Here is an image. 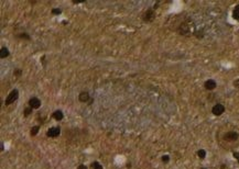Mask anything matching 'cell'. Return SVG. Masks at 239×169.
<instances>
[{"mask_svg":"<svg viewBox=\"0 0 239 169\" xmlns=\"http://www.w3.org/2000/svg\"><path fill=\"white\" fill-rule=\"evenodd\" d=\"M193 29H194V26H192L191 22L187 20V21H184V22H182L180 24L178 32L181 35H188L191 34V33H194L193 32Z\"/></svg>","mask_w":239,"mask_h":169,"instance_id":"obj_1","label":"cell"},{"mask_svg":"<svg viewBox=\"0 0 239 169\" xmlns=\"http://www.w3.org/2000/svg\"><path fill=\"white\" fill-rule=\"evenodd\" d=\"M156 18V10L154 9H148L146 10L143 13H142V16H141V19L142 21L146 23H151L153 22Z\"/></svg>","mask_w":239,"mask_h":169,"instance_id":"obj_2","label":"cell"},{"mask_svg":"<svg viewBox=\"0 0 239 169\" xmlns=\"http://www.w3.org/2000/svg\"><path fill=\"white\" fill-rule=\"evenodd\" d=\"M18 98H19V91H18V89L11 90V91L9 92V95L7 96L6 100H5V104L6 105L12 104L13 102L18 100Z\"/></svg>","mask_w":239,"mask_h":169,"instance_id":"obj_3","label":"cell"},{"mask_svg":"<svg viewBox=\"0 0 239 169\" xmlns=\"http://www.w3.org/2000/svg\"><path fill=\"white\" fill-rule=\"evenodd\" d=\"M61 134V128L58 126H52L46 131V136L51 137V138H55V137H58Z\"/></svg>","mask_w":239,"mask_h":169,"instance_id":"obj_4","label":"cell"},{"mask_svg":"<svg viewBox=\"0 0 239 169\" xmlns=\"http://www.w3.org/2000/svg\"><path fill=\"white\" fill-rule=\"evenodd\" d=\"M239 138V134L235 131H229L224 134V140L226 142H235Z\"/></svg>","mask_w":239,"mask_h":169,"instance_id":"obj_5","label":"cell"},{"mask_svg":"<svg viewBox=\"0 0 239 169\" xmlns=\"http://www.w3.org/2000/svg\"><path fill=\"white\" fill-rule=\"evenodd\" d=\"M225 112V107H224V104H222V103H217V104H215L212 108V113H213L214 115H216V116H219V115H222Z\"/></svg>","mask_w":239,"mask_h":169,"instance_id":"obj_6","label":"cell"},{"mask_svg":"<svg viewBox=\"0 0 239 169\" xmlns=\"http://www.w3.org/2000/svg\"><path fill=\"white\" fill-rule=\"evenodd\" d=\"M28 104H29V107H31L33 110H34V109H39L41 107V100L39 99V98H36V97H32V98L29 99Z\"/></svg>","mask_w":239,"mask_h":169,"instance_id":"obj_7","label":"cell"},{"mask_svg":"<svg viewBox=\"0 0 239 169\" xmlns=\"http://www.w3.org/2000/svg\"><path fill=\"white\" fill-rule=\"evenodd\" d=\"M217 87V83L216 81L214 79H208L206 80L204 83V88L206 90H208V91H212V90H214L215 88Z\"/></svg>","mask_w":239,"mask_h":169,"instance_id":"obj_8","label":"cell"},{"mask_svg":"<svg viewBox=\"0 0 239 169\" xmlns=\"http://www.w3.org/2000/svg\"><path fill=\"white\" fill-rule=\"evenodd\" d=\"M90 99H92V97L90 96V93L87 92V91H82L80 93V96H78V100L82 103H88Z\"/></svg>","mask_w":239,"mask_h":169,"instance_id":"obj_9","label":"cell"},{"mask_svg":"<svg viewBox=\"0 0 239 169\" xmlns=\"http://www.w3.org/2000/svg\"><path fill=\"white\" fill-rule=\"evenodd\" d=\"M52 118L56 120V121H62L64 119V114L63 112L61 111V110H56V111L53 112V114H52Z\"/></svg>","mask_w":239,"mask_h":169,"instance_id":"obj_10","label":"cell"},{"mask_svg":"<svg viewBox=\"0 0 239 169\" xmlns=\"http://www.w3.org/2000/svg\"><path fill=\"white\" fill-rule=\"evenodd\" d=\"M9 55H10V52H9V50H8V47H1V50H0V57L7 58V57H9Z\"/></svg>","mask_w":239,"mask_h":169,"instance_id":"obj_11","label":"cell"},{"mask_svg":"<svg viewBox=\"0 0 239 169\" xmlns=\"http://www.w3.org/2000/svg\"><path fill=\"white\" fill-rule=\"evenodd\" d=\"M16 38H20V40H23V41H30L31 40V36L28 33H19V34L16 35Z\"/></svg>","mask_w":239,"mask_h":169,"instance_id":"obj_12","label":"cell"},{"mask_svg":"<svg viewBox=\"0 0 239 169\" xmlns=\"http://www.w3.org/2000/svg\"><path fill=\"white\" fill-rule=\"evenodd\" d=\"M233 18L235 20H237V21H239V5H237V6H235V8H234L233 10Z\"/></svg>","mask_w":239,"mask_h":169,"instance_id":"obj_13","label":"cell"},{"mask_svg":"<svg viewBox=\"0 0 239 169\" xmlns=\"http://www.w3.org/2000/svg\"><path fill=\"white\" fill-rule=\"evenodd\" d=\"M39 131H40V126H39V125L32 126L31 130H30V135H31V136H35V135L39 133Z\"/></svg>","mask_w":239,"mask_h":169,"instance_id":"obj_14","label":"cell"},{"mask_svg":"<svg viewBox=\"0 0 239 169\" xmlns=\"http://www.w3.org/2000/svg\"><path fill=\"white\" fill-rule=\"evenodd\" d=\"M197 156H198V158L200 159H205V157H206V150L205 149H203V148H201V149H198L197 150Z\"/></svg>","mask_w":239,"mask_h":169,"instance_id":"obj_15","label":"cell"},{"mask_svg":"<svg viewBox=\"0 0 239 169\" xmlns=\"http://www.w3.org/2000/svg\"><path fill=\"white\" fill-rule=\"evenodd\" d=\"M90 169H102V164L98 163V161H93L90 164Z\"/></svg>","mask_w":239,"mask_h":169,"instance_id":"obj_16","label":"cell"},{"mask_svg":"<svg viewBox=\"0 0 239 169\" xmlns=\"http://www.w3.org/2000/svg\"><path fill=\"white\" fill-rule=\"evenodd\" d=\"M32 112H33V109H32L31 107H28V108H26L23 110V115H24L26 118H28L29 115H31Z\"/></svg>","mask_w":239,"mask_h":169,"instance_id":"obj_17","label":"cell"},{"mask_svg":"<svg viewBox=\"0 0 239 169\" xmlns=\"http://www.w3.org/2000/svg\"><path fill=\"white\" fill-rule=\"evenodd\" d=\"M51 13L53 16H60L61 13H62V10H61L60 8H54V9H52Z\"/></svg>","mask_w":239,"mask_h":169,"instance_id":"obj_18","label":"cell"},{"mask_svg":"<svg viewBox=\"0 0 239 169\" xmlns=\"http://www.w3.org/2000/svg\"><path fill=\"white\" fill-rule=\"evenodd\" d=\"M13 75L16 77H21L22 76V69H20V68H16V69L13 70Z\"/></svg>","mask_w":239,"mask_h":169,"instance_id":"obj_19","label":"cell"},{"mask_svg":"<svg viewBox=\"0 0 239 169\" xmlns=\"http://www.w3.org/2000/svg\"><path fill=\"white\" fill-rule=\"evenodd\" d=\"M194 35L198 38V40H201V38H204V32H203L202 30L201 31H196V32H194Z\"/></svg>","mask_w":239,"mask_h":169,"instance_id":"obj_20","label":"cell"},{"mask_svg":"<svg viewBox=\"0 0 239 169\" xmlns=\"http://www.w3.org/2000/svg\"><path fill=\"white\" fill-rule=\"evenodd\" d=\"M161 160H162V163L168 164L170 161V156L169 155H163V156L161 157Z\"/></svg>","mask_w":239,"mask_h":169,"instance_id":"obj_21","label":"cell"},{"mask_svg":"<svg viewBox=\"0 0 239 169\" xmlns=\"http://www.w3.org/2000/svg\"><path fill=\"white\" fill-rule=\"evenodd\" d=\"M233 156H234V158L238 161V164H239V152H234L233 153Z\"/></svg>","mask_w":239,"mask_h":169,"instance_id":"obj_22","label":"cell"},{"mask_svg":"<svg viewBox=\"0 0 239 169\" xmlns=\"http://www.w3.org/2000/svg\"><path fill=\"white\" fill-rule=\"evenodd\" d=\"M234 87H235V88H238V89H239V78L234 81Z\"/></svg>","mask_w":239,"mask_h":169,"instance_id":"obj_23","label":"cell"},{"mask_svg":"<svg viewBox=\"0 0 239 169\" xmlns=\"http://www.w3.org/2000/svg\"><path fill=\"white\" fill-rule=\"evenodd\" d=\"M77 169H88V167L86 166V165H84V164H80V166H78V168Z\"/></svg>","mask_w":239,"mask_h":169,"instance_id":"obj_24","label":"cell"},{"mask_svg":"<svg viewBox=\"0 0 239 169\" xmlns=\"http://www.w3.org/2000/svg\"><path fill=\"white\" fill-rule=\"evenodd\" d=\"M44 59H45V55H43V56L41 57V62L43 63V65L45 66V61H44Z\"/></svg>","mask_w":239,"mask_h":169,"instance_id":"obj_25","label":"cell"},{"mask_svg":"<svg viewBox=\"0 0 239 169\" xmlns=\"http://www.w3.org/2000/svg\"><path fill=\"white\" fill-rule=\"evenodd\" d=\"M93 102H94V98H92V99L90 100V102H88V105H90V104H92Z\"/></svg>","mask_w":239,"mask_h":169,"instance_id":"obj_26","label":"cell"},{"mask_svg":"<svg viewBox=\"0 0 239 169\" xmlns=\"http://www.w3.org/2000/svg\"><path fill=\"white\" fill-rule=\"evenodd\" d=\"M201 169H207V168H204V167H203V168H201Z\"/></svg>","mask_w":239,"mask_h":169,"instance_id":"obj_27","label":"cell"}]
</instances>
